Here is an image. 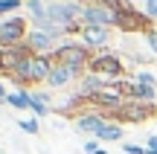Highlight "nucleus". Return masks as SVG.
Returning a JSON list of instances; mask_svg holds the SVG:
<instances>
[{
  "mask_svg": "<svg viewBox=\"0 0 157 154\" xmlns=\"http://www.w3.org/2000/svg\"><path fill=\"white\" fill-rule=\"evenodd\" d=\"M105 3L117 12V29H122V32H143V35H146L148 29H154L151 26L154 21L146 12H137L128 0H105Z\"/></svg>",
  "mask_w": 157,
  "mask_h": 154,
  "instance_id": "f257e3e1",
  "label": "nucleus"
},
{
  "mask_svg": "<svg viewBox=\"0 0 157 154\" xmlns=\"http://www.w3.org/2000/svg\"><path fill=\"white\" fill-rule=\"evenodd\" d=\"M52 55H29L26 61L21 64V67L12 73V79H15L17 87H26V85H41V81H47V76H50L52 70Z\"/></svg>",
  "mask_w": 157,
  "mask_h": 154,
  "instance_id": "f03ea898",
  "label": "nucleus"
},
{
  "mask_svg": "<svg viewBox=\"0 0 157 154\" xmlns=\"http://www.w3.org/2000/svg\"><path fill=\"white\" fill-rule=\"evenodd\" d=\"M87 73H96V76H102V79H108V81H119L122 73H125V67H122V58L119 55L102 50V52H96V55L90 58Z\"/></svg>",
  "mask_w": 157,
  "mask_h": 154,
  "instance_id": "7ed1b4c3",
  "label": "nucleus"
},
{
  "mask_svg": "<svg viewBox=\"0 0 157 154\" xmlns=\"http://www.w3.org/2000/svg\"><path fill=\"white\" fill-rule=\"evenodd\" d=\"M113 122H146V119H151V116H157V105L154 102H137V99H125V105L119 111H113ZM108 116V119H111Z\"/></svg>",
  "mask_w": 157,
  "mask_h": 154,
  "instance_id": "20e7f679",
  "label": "nucleus"
},
{
  "mask_svg": "<svg viewBox=\"0 0 157 154\" xmlns=\"http://www.w3.org/2000/svg\"><path fill=\"white\" fill-rule=\"evenodd\" d=\"M50 55H52V61H61V64H67V67L78 70V73H84L90 58H93L84 44H61V47H56Z\"/></svg>",
  "mask_w": 157,
  "mask_h": 154,
  "instance_id": "39448f33",
  "label": "nucleus"
},
{
  "mask_svg": "<svg viewBox=\"0 0 157 154\" xmlns=\"http://www.w3.org/2000/svg\"><path fill=\"white\" fill-rule=\"evenodd\" d=\"M82 26H102V29H111V26H117V12H113L105 0L84 3V6H82Z\"/></svg>",
  "mask_w": 157,
  "mask_h": 154,
  "instance_id": "423d86ee",
  "label": "nucleus"
},
{
  "mask_svg": "<svg viewBox=\"0 0 157 154\" xmlns=\"http://www.w3.org/2000/svg\"><path fill=\"white\" fill-rule=\"evenodd\" d=\"M26 35H29V29H26V21L21 15L6 17L0 23V47H17L26 41Z\"/></svg>",
  "mask_w": 157,
  "mask_h": 154,
  "instance_id": "0eeeda50",
  "label": "nucleus"
},
{
  "mask_svg": "<svg viewBox=\"0 0 157 154\" xmlns=\"http://www.w3.org/2000/svg\"><path fill=\"white\" fill-rule=\"evenodd\" d=\"M32 55L26 44H17V47H0V73H15L26 58Z\"/></svg>",
  "mask_w": 157,
  "mask_h": 154,
  "instance_id": "6e6552de",
  "label": "nucleus"
},
{
  "mask_svg": "<svg viewBox=\"0 0 157 154\" xmlns=\"http://www.w3.org/2000/svg\"><path fill=\"white\" fill-rule=\"evenodd\" d=\"M23 44H26L29 52H35V55H50V52H52V44H56V35L44 32V29H32V32L26 35Z\"/></svg>",
  "mask_w": 157,
  "mask_h": 154,
  "instance_id": "1a4fd4ad",
  "label": "nucleus"
},
{
  "mask_svg": "<svg viewBox=\"0 0 157 154\" xmlns=\"http://www.w3.org/2000/svg\"><path fill=\"white\" fill-rule=\"evenodd\" d=\"M82 44L87 50H102V47L111 41V29H102V26H82Z\"/></svg>",
  "mask_w": 157,
  "mask_h": 154,
  "instance_id": "9d476101",
  "label": "nucleus"
},
{
  "mask_svg": "<svg viewBox=\"0 0 157 154\" xmlns=\"http://www.w3.org/2000/svg\"><path fill=\"white\" fill-rule=\"evenodd\" d=\"M76 76H82V73L73 70V67H67V64H61V61H56L52 70H50V76H47V85L50 87H67Z\"/></svg>",
  "mask_w": 157,
  "mask_h": 154,
  "instance_id": "9b49d317",
  "label": "nucleus"
},
{
  "mask_svg": "<svg viewBox=\"0 0 157 154\" xmlns=\"http://www.w3.org/2000/svg\"><path fill=\"white\" fill-rule=\"evenodd\" d=\"M108 122V116L105 114H78L76 116V128L78 131H84V134H99V128Z\"/></svg>",
  "mask_w": 157,
  "mask_h": 154,
  "instance_id": "f8f14e48",
  "label": "nucleus"
},
{
  "mask_svg": "<svg viewBox=\"0 0 157 154\" xmlns=\"http://www.w3.org/2000/svg\"><path fill=\"white\" fill-rule=\"evenodd\" d=\"M96 140H99V143H117V140H122V125H119V122H111V119H108L105 125L99 128Z\"/></svg>",
  "mask_w": 157,
  "mask_h": 154,
  "instance_id": "ddd939ff",
  "label": "nucleus"
},
{
  "mask_svg": "<svg viewBox=\"0 0 157 154\" xmlns=\"http://www.w3.org/2000/svg\"><path fill=\"white\" fill-rule=\"evenodd\" d=\"M29 90L26 87H17V90H12L9 96H6V105H12V108H17V111H26L29 108Z\"/></svg>",
  "mask_w": 157,
  "mask_h": 154,
  "instance_id": "4468645a",
  "label": "nucleus"
},
{
  "mask_svg": "<svg viewBox=\"0 0 157 154\" xmlns=\"http://www.w3.org/2000/svg\"><path fill=\"white\" fill-rule=\"evenodd\" d=\"M26 9H29V15H32V21L38 23V29L50 21V17H47V6L41 3V0H26Z\"/></svg>",
  "mask_w": 157,
  "mask_h": 154,
  "instance_id": "2eb2a0df",
  "label": "nucleus"
},
{
  "mask_svg": "<svg viewBox=\"0 0 157 154\" xmlns=\"http://www.w3.org/2000/svg\"><path fill=\"white\" fill-rule=\"evenodd\" d=\"M29 111H32L35 116H47L50 114V108H47V93H29Z\"/></svg>",
  "mask_w": 157,
  "mask_h": 154,
  "instance_id": "dca6fc26",
  "label": "nucleus"
},
{
  "mask_svg": "<svg viewBox=\"0 0 157 154\" xmlns=\"http://www.w3.org/2000/svg\"><path fill=\"white\" fill-rule=\"evenodd\" d=\"M84 154H108V151L99 145V140H87L84 143Z\"/></svg>",
  "mask_w": 157,
  "mask_h": 154,
  "instance_id": "f3484780",
  "label": "nucleus"
},
{
  "mask_svg": "<svg viewBox=\"0 0 157 154\" xmlns=\"http://www.w3.org/2000/svg\"><path fill=\"white\" fill-rule=\"evenodd\" d=\"M21 128H23L26 134H38V131H41L38 119H21Z\"/></svg>",
  "mask_w": 157,
  "mask_h": 154,
  "instance_id": "a211bd4d",
  "label": "nucleus"
},
{
  "mask_svg": "<svg viewBox=\"0 0 157 154\" xmlns=\"http://www.w3.org/2000/svg\"><path fill=\"white\" fill-rule=\"evenodd\" d=\"M21 3H23V0H0V15H6V12H15Z\"/></svg>",
  "mask_w": 157,
  "mask_h": 154,
  "instance_id": "6ab92c4d",
  "label": "nucleus"
},
{
  "mask_svg": "<svg viewBox=\"0 0 157 154\" xmlns=\"http://www.w3.org/2000/svg\"><path fill=\"white\" fill-rule=\"evenodd\" d=\"M134 79H137V81H140V85H151V87H157V79H154V76H151V73H146V70H143V73H137V76H134Z\"/></svg>",
  "mask_w": 157,
  "mask_h": 154,
  "instance_id": "aec40b11",
  "label": "nucleus"
},
{
  "mask_svg": "<svg viewBox=\"0 0 157 154\" xmlns=\"http://www.w3.org/2000/svg\"><path fill=\"white\" fill-rule=\"evenodd\" d=\"M122 151L125 154H148L146 145H134V143H122Z\"/></svg>",
  "mask_w": 157,
  "mask_h": 154,
  "instance_id": "412c9836",
  "label": "nucleus"
},
{
  "mask_svg": "<svg viewBox=\"0 0 157 154\" xmlns=\"http://www.w3.org/2000/svg\"><path fill=\"white\" fill-rule=\"evenodd\" d=\"M146 44H148V50L157 55V29H148L146 32Z\"/></svg>",
  "mask_w": 157,
  "mask_h": 154,
  "instance_id": "4be33fe9",
  "label": "nucleus"
},
{
  "mask_svg": "<svg viewBox=\"0 0 157 154\" xmlns=\"http://www.w3.org/2000/svg\"><path fill=\"white\" fill-rule=\"evenodd\" d=\"M143 12H146L151 21H157V0H146V9H143Z\"/></svg>",
  "mask_w": 157,
  "mask_h": 154,
  "instance_id": "5701e85b",
  "label": "nucleus"
},
{
  "mask_svg": "<svg viewBox=\"0 0 157 154\" xmlns=\"http://www.w3.org/2000/svg\"><path fill=\"white\" fill-rule=\"evenodd\" d=\"M146 151L148 154H157V134H151V137L146 140Z\"/></svg>",
  "mask_w": 157,
  "mask_h": 154,
  "instance_id": "b1692460",
  "label": "nucleus"
},
{
  "mask_svg": "<svg viewBox=\"0 0 157 154\" xmlns=\"http://www.w3.org/2000/svg\"><path fill=\"white\" fill-rule=\"evenodd\" d=\"M6 96H9V93H6V87L0 85V105H6Z\"/></svg>",
  "mask_w": 157,
  "mask_h": 154,
  "instance_id": "393cba45",
  "label": "nucleus"
}]
</instances>
